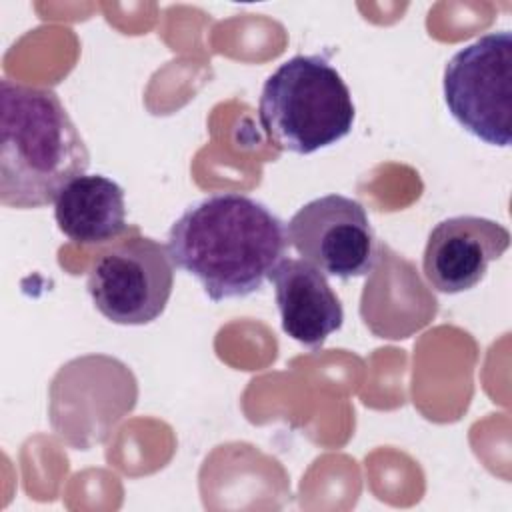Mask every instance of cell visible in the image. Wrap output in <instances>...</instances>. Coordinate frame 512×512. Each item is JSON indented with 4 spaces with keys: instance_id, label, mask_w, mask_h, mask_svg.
<instances>
[{
    "instance_id": "1",
    "label": "cell",
    "mask_w": 512,
    "mask_h": 512,
    "mask_svg": "<svg viewBox=\"0 0 512 512\" xmlns=\"http://www.w3.org/2000/svg\"><path fill=\"white\" fill-rule=\"evenodd\" d=\"M176 268L214 302L258 292L288 248L286 224L262 202L216 192L188 206L168 232Z\"/></svg>"
},
{
    "instance_id": "2",
    "label": "cell",
    "mask_w": 512,
    "mask_h": 512,
    "mask_svg": "<svg viewBox=\"0 0 512 512\" xmlns=\"http://www.w3.org/2000/svg\"><path fill=\"white\" fill-rule=\"evenodd\" d=\"M90 154L50 88L0 80V202L30 210L56 202L82 176Z\"/></svg>"
},
{
    "instance_id": "3",
    "label": "cell",
    "mask_w": 512,
    "mask_h": 512,
    "mask_svg": "<svg viewBox=\"0 0 512 512\" xmlns=\"http://www.w3.org/2000/svg\"><path fill=\"white\" fill-rule=\"evenodd\" d=\"M356 108L340 72L320 54H296L264 82L258 118L280 150L312 154L350 134Z\"/></svg>"
},
{
    "instance_id": "4",
    "label": "cell",
    "mask_w": 512,
    "mask_h": 512,
    "mask_svg": "<svg viewBox=\"0 0 512 512\" xmlns=\"http://www.w3.org/2000/svg\"><path fill=\"white\" fill-rule=\"evenodd\" d=\"M444 100L454 120L490 146L512 140V34L488 32L444 68Z\"/></svg>"
},
{
    "instance_id": "5",
    "label": "cell",
    "mask_w": 512,
    "mask_h": 512,
    "mask_svg": "<svg viewBox=\"0 0 512 512\" xmlns=\"http://www.w3.org/2000/svg\"><path fill=\"white\" fill-rule=\"evenodd\" d=\"M172 288L170 252L148 236H132L100 252L86 278L96 310L122 326L154 322L166 310Z\"/></svg>"
},
{
    "instance_id": "6",
    "label": "cell",
    "mask_w": 512,
    "mask_h": 512,
    "mask_svg": "<svg viewBox=\"0 0 512 512\" xmlns=\"http://www.w3.org/2000/svg\"><path fill=\"white\" fill-rule=\"evenodd\" d=\"M288 244L324 276L350 280L368 274L376 238L358 200L326 194L306 202L286 226Z\"/></svg>"
},
{
    "instance_id": "7",
    "label": "cell",
    "mask_w": 512,
    "mask_h": 512,
    "mask_svg": "<svg viewBox=\"0 0 512 512\" xmlns=\"http://www.w3.org/2000/svg\"><path fill=\"white\" fill-rule=\"evenodd\" d=\"M510 246V232L496 220L482 216H452L438 222L426 240L422 272L442 294H460L478 286L488 264Z\"/></svg>"
},
{
    "instance_id": "8",
    "label": "cell",
    "mask_w": 512,
    "mask_h": 512,
    "mask_svg": "<svg viewBox=\"0 0 512 512\" xmlns=\"http://www.w3.org/2000/svg\"><path fill=\"white\" fill-rule=\"evenodd\" d=\"M282 330L306 348L318 350L342 328L344 308L326 276L302 258H284L270 272Z\"/></svg>"
},
{
    "instance_id": "9",
    "label": "cell",
    "mask_w": 512,
    "mask_h": 512,
    "mask_svg": "<svg viewBox=\"0 0 512 512\" xmlns=\"http://www.w3.org/2000/svg\"><path fill=\"white\" fill-rule=\"evenodd\" d=\"M54 218L72 242H108L126 230L124 190L102 174H82L58 194Z\"/></svg>"
}]
</instances>
